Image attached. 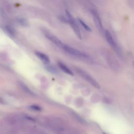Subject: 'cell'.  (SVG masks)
<instances>
[{
    "mask_svg": "<svg viewBox=\"0 0 134 134\" xmlns=\"http://www.w3.org/2000/svg\"><path fill=\"white\" fill-rule=\"evenodd\" d=\"M76 71L78 73V74L82 76L85 80H86L88 83H90L92 86L97 88H99L100 87L99 84L97 83V82L94 79H93L90 75H89L87 73H86L83 70L79 68L76 69Z\"/></svg>",
    "mask_w": 134,
    "mask_h": 134,
    "instance_id": "cell-1",
    "label": "cell"
},
{
    "mask_svg": "<svg viewBox=\"0 0 134 134\" xmlns=\"http://www.w3.org/2000/svg\"><path fill=\"white\" fill-rule=\"evenodd\" d=\"M65 12H66V15L67 16L68 19V21L71 25V27H72V29L74 31L75 35L77 36V37L81 39L82 36H81L80 30L79 27L76 22V20H75L74 17L72 16V15L70 14V13L69 12H68V10H66Z\"/></svg>",
    "mask_w": 134,
    "mask_h": 134,
    "instance_id": "cell-2",
    "label": "cell"
},
{
    "mask_svg": "<svg viewBox=\"0 0 134 134\" xmlns=\"http://www.w3.org/2000/svg\"><path fill=\"white\" fill-rule=\"evenodd\" d=\"M62 49H63L64 51L68 53H69L72 55H73L74 57H78L80 58H83V59L88 58V56L86 54L83 53L82 52H81L77 49L72 48L69 46H67L65 44H64Z\"/></svg>",
    "mask_w": 134,
    "mask_h": 134,
    "instance_id": "cell-3",
    "label": "cell"
},
{
    "mask_svg": "<svg viewBox=\"0 0 134 134\" xmlns=\"http://www.w3.org/2000/svg\"><path fill=\"white\" fill-rule=\"evenodd\" d=\"M45 36H46V37L49 40H50L51 42H52L53 43H54L56 46H57L58 47L60 48H62V47L64 46V43L62 42L61 41H60L57 37H56L55 36L53 35L52 34L46 32H45Z\"/></svg>",
    "mask_w": 134,
    "mask_h": 134,
    "instance_id": "cell-4",
    "label": "cell"
},
{
    "mask_svg": "<svg viewBox=\"0 0 134 134\" xmlns=\"http://www.w3.org/2000/svg\"><path fill=\"white\" fill-rule=\"evenodd\" d=\"M92 14H93V16L94 21L95 22L97 28H98V29L99 30L102 31L103 29V28L102 26V24L101 20L99 17V16L94 10H93L92 12Z\"/></svg>",
    "mask_w": 134,
    "mask_h": 134,
    "instance_id": "cell-5",
    "label": "cell"
},
{
    "mask_svg": "<svg viewBox=\"0 0 134 134\" xmlns=\"http://www.w3.org/2000/svg\"><path fill=\"white\" fill-rule=\"evenodd\" d=\"M105 37H106V39L107 40V41H108V43L115 49V50H117L118 49V47L117 46V45L116 44L113 37H112V36L111 35L110 33L109 32V31H108V30H106L105 31Z\"/></svg>",
    "mask_w": 134,
    "mask_h": 134,
    "instance_id": "cell-6",
    "label": "cell"
},
{
    "mask_svg": "<svg viewBox=\"0 0 134 134\" xmlns=\"http://www.w3.org/2000/svg\"><path fill=\"white\" fill-rule=\"evenodd\" d=\"M36 55L44 63H48L50 62V60L48 57L45 54L41 53L40 52H36Z\"/></svg>",
    "mask_w": 134,
    "mask_h": 134,
    "instance_id": "cell-7",
    "label": "cell"
},
{
    "mask_svg": "<svg viewBox=\"0 0 134 134\" xmlns=\"http://www.w3.org/2000/svg\"><path fill=\"white\" fill-rule=\"evenodd\" d=\"M58 64H59V66L60 68V69L63 72H64L65 73H67V74H68L69 75H73V73H72V72L65 64H64L63 63H62L61 62H59Z\"/></svg>",
    "mask_w": 134,
    "mask_h": 134,
    "instance_id": "cell-8",
    "label": "cell"
},
{
    "mask_svg": "<svg viewBox=\"0 0 134 134\" xmlns=\"http://www.w3.org/2000/svg\"><path fill=\"white\" fill-rule=\"evenodd\" d=\"M77 20H78L79 22L80 23V24L83 27V28H84L86 30H87V31H91V28H90L86 24H85L82 19H81L80 18H77Z\"/></svg>",
    "mask_w": 134,
    "mask_h": 134,
    "instance_id": "cell-9",
    "label": "cell"
},
{
    "mask_svg": "<svg viewBox=\"0 0 134 134\" xmlns=\"http://www.w3.org/2000/svg\"><path fill=\"white\" fill-rule=\"evenodd\" d=\"M5 30H6L7 33H8V34H9V35L13 36L14 35V30H13V29L11 28L10 27H6Z\"/></svg>",
    "mask_w": 134,
    "mask_h": 134,
    "instance_id": "cell-10",
    "label": "cell"
},
{
    "mask_svg": "<svg viewBox=\"0 0 134 134\" xmlns=\"http://www.w3.org/2000/svg\"><path fill=\"white\" fill-rule=\"evenodd\" d=\"M18 22L19 23L20 25H21L22 26H27V25H28V23L26 21V20H25L23 18H19L18 20Z\"/></svg>",
    "mask_w": 134,
    "mask_h": 134,
    "instance_id": "cell-11",
    "label": "cell"
},
{
    "mask_svg": "<svg viewBox=\"0 0 134 134\" xmlns=\"http://www.w3.org/2000/svg\"><path fill=\"white\" fill-rule=\"evenodd\" d=\"M30 107L32 109L34 110H36V111H39L41 110V108L39 106H36V105H32V106H31Z\"/></svg>",
    "mask_w": 134,
    "mask_h": 134,
    "instance_id": "cell-12",
    "label": "cell"
}]
</instances>
